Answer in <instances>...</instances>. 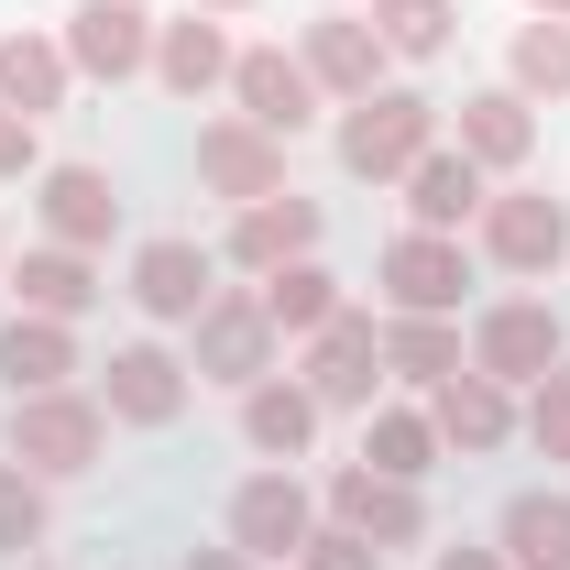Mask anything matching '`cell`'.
Wrapping results in <instances>:
<instances>
[{
    "mask_svg": "<svg viewBox=\"0 0 570 570\" xmlns=\"http://www.w3.org/2000/svg\"><path fill=\"white\" fill-rule=\"evenodd\" d=\"M99 439H110V406L99 395H11V461L33 472V483H77L88 461H99Z\"/></svg>",
    "mask_w": 570,
    "mask_h": 570,
    "instance_id": "6da1fadb",
    "label": "cell"
},
{
    "mask_svg": "<svg viewBox=\"0 0 570 570\" xmlns=\"http://www.w3.org/2000/svg\"><path fill=\"white\" fill-rule=\"evenodd\" d=\"M428 142H439V99H417V88H373V99H352V121H341V165L352 176H406Z\"/></svg>",
    "mask_w": 570,
    "mask_h": 570,
    "instance_id": "7a4b0ae2",
    "label": "cell"
},
{
    "mask_svg": "<svg viewBox=\"0 0 570 570\" xmlns=\"http://www.w3.org/2000/svg\"><path fill=\"white\" fill-rule=\"evenodd\" d=\"M187 330H198V384H242V395H253V384L275 373V318H264L253 285H219Z\"/></svg>",
    "mask_w": 570,
    "mask_h": 570,
    "instance_id": "3957f363",
    "label": "cell"
},
{
    "mask_svg": "<svg viewBox=\"0 0 570 570\" xmlns=\"http://www.w3.org/2000/svg\"><path fill=\"white\" fill-rule=\"evenodd\" d=\"M570 362V330L549 296H504L483 307V330H472V373H494V384H538V373H560Z\"/></svg>",
    "mask_w": 570,
    "mask_h": 570,
    "instance_id": "277c9868",
    "label": "cell"
},
{
    "mask_svg": "<svg viewBox=\"0 0 570 570\" xmlns=\"http://www.w3.org/2000/svg\"><path fill=\"white\" fill-rule=\"evenodd\" d=\"M318 538V494L296 483V472H253L242 494H230V549L242 560H296Z\"/></svg>",
    "mask_w": 570,
    "mask_h": 570,
    "instance_id": "5b68a950",
    "label": "cell"
},
{
    "mask_svg": "<svg viewBox=\"0 0 570 570\" xmlns=\"http://www.w3.org/2000/svg\"><path fill=\"white\" fill-rule=\"evenodd\" d=\"M230 99H242L253 132H275V142H296L318 121V77L296 67L285 45H242V56H230Z\"/></svg>",
    "mask_w": 570,
    "mask_h": 570,
    "instance_id": "8992f818",
    "label": "cell"
},
{
    "mask_svg": "<svg viewBox=\"0 0 570 570\" xmlns=\"http://www.w3.org/2000/svg\"><path fill=\"white\" fill-rule=\"evenodd\" d=\"M56 45H67V67L99 77V88H121V77L154 67V22H142V0H77Z\"/></svg>",
    "mask_w": 570,
    "mask_h": 570,
    "instance_id": "52a82bcc",
    "label": "cell"
},
{
    "mask_svg": "<svg viewBox=\"0 0 570 570\" xmlns=\"http://www.w3.org/2000/svg\"><path fill=\"white\" fill-rule=\"evenodd\" d=\"M483 253H494L504 275H549L570 253V209L549 187H504V198H483Z\"/></svg>",
    "mask_w": 570,
    "mask_h": 570,
    "instance_id": "ba28073f",
    "label": "cell"
},
{
    "mask_svg": "<svg viewBox=\"0 0 570 570\" xmlns=\"http://www.w3.org/2000/svg\"><path fill=\"white\" fill-rule=\"evenodd\" d=\"M461 285H472V264H461L450 230H406V242H384V296H395V318H450Z\"/></svg>",
    "mask_w": 570,
    "mask_h": 570,
    "instance_id": "9c48e42d",
    "label": "cell"
},
{
    "mask_svg": "<svg viewBox=\"0 0 570 570\" xmlns=\"http://www.w3.org/2000/svg\"><path fill=\"white\" fill-rule=\"evenodd\" d=\"M296 67L318 77V99H373V88H384V33H373L362 11H318L307 45H296Z\"/></svg>",
    "mask_w": 570,
    "mask_h": 570,
    "instance_id": "30bf717a",
    "label": "cell"
},
{
    "mask_svg": "<svg viewBox=\"0 0 570 570\" xmlns=\"http://www.w3.org/2000/svg\"><path fill=\"white\" fill-rule=\"evenodd\" d=\"M373 384H384V330L373 318H330V330H307V395L318 406H373Z\"/></svg>",
    "mask_w": 570,
    "mask_h": 570,
    "instance_id": "8fae6325",
    "label": "cell"
},
{
    "mask_svg": "<svg viewBox=\"0 0 570 570\" xmlns=\"http://www.w3.org/2000/svg\"><path fill=\"white\" fill-rule=\"evenodd\" d=\"M198 187L242 198V209H253V198H285V142L253 132V121L230 110V121H209V132H198Z\"/></svg>",
    "mask_w": 570,
    "mask_h": 570,
    "instance_id": "7c38bea8",
    "label": "cell"
},
{
    "mask_svg": "<svg viewBox=\"0 0 570 570\" xmlns=\"http://www.w3.org/2000/svg\"><path fill=\"white\" fill-rule=\"evenodd\" d=\"M330 527H352V538H373V549H417L428 538V504L417 483H384V472H330Z\"/></svg>",
    "mask_w": 570,
    "mask_h": 570,
    "instance_id": "4fadbf2b",
    "label": "cell"
},
{
    "mask_svg": "<svg viewBox=\"0 0 570 570\" xmlns=\"http://www.w3.org/2000/svg\"><path fill=\"white\" fill-rule=\"evenodd\" d=\"M99 406H110L121 428H176V417H187V362L154 352V341L110 352V373H99Z\"/></svg>",
    "mask_w": 570,
    "mask_h": 570,
    "instance_id": "5bb4252c",
    "label": "cell"
},
{
    "mask_svg": "<svg viewBox=\"0 0 570 570\" xmlns=\"http://www.w3.org/2000/svg\"><path fill=\"white\" fill-rule=\"evenodd\" d=\"M428 428H439V450H472V461H483V450L515 439V395H504L494 373H472V362H461L450 384H428Z\"/></svg>",
    "mask_w": 570,
    "mask_h": 570,
    "instance_id": "9a60e30c",
    "label": "cell"
},
{
    "mask_svg": "<svg viewBox=\"0 0 570 570\" xmlns=\"http://www.w3.org/2000/svg\"><path fill=\"white\" fill-rule=\"evenodd\" d=\"M45 230H56L67 253H99V242L121 230V187H110L99 165H45Z\"/></svg>",
    "mask_w": 570,
    "mask_h": 570,
    "instance_id": "2e32d148",
    "label": "cell"
},
{
    "mask_svg": "<svg viewBox=\"0 0 570 570\" xmlns=\"http://www.w3.org/2000/svg\"><path fill=\"white\" fill-rule=\"evenodd\" d=\"M406 209H417V230H461V219H483V165H472L461 142H428L417 165H406Z\"/></svg>",
    "mask_w": 570,
    "mask_h": 570,
    "instance_id": "e0dca14e",
    "label": "cell"
},
{
    "mask_svg": "<svg viewBox=\"0 0 570 570\" xmlns=\"http://www.w3.org/2000/svg\"><path fill=\"white\" fill-rule=\"evenodd\" d=\"M296 253H318V209H307L296 187H285V198H253V209L230 219V264H242V275H275Z\"/></svg>",
    "mask_w": 570,
    "mask_h": 570,
    "instance_id": "ac0fdd59",
    "label": "cell"
},
{
    "mask_svg": "<svg viewBox=\"0 0 570 570\" xmlns=\"http://www.w3.org/2000/svg\"><path fill=\"white\" fill-rule=\"evenodd\" d=\"M219 285H209V253L198 242H142L132 253V307L142 318H198Z\"/></svg>",
    "mask_w": 570,
    "mask_h": 570,
    "instance_id": "d6986e66",
    "label": "cell"
},
{
    "mask_svg": "<svg viewBox=\"0 0 570 570\" xmlns=\"http://www.w3.org/2000/svg\"><path fill=\"white\" fill-rule=\"evenodd\" d=\"M461 154H472L483 176H515V165L538 154V110H527L515 88H472V99H461Z\"/></svg>",
    "mask_w": 570,
    "mask_h": 570,
    "instance_id": "ffe728a7",
    "label": "cell"
},
{
    "mask_svg": "<svg viewBox=\"0 0 570 570\" xmlns=\"http://www.w3.org/2000/svg\"><path fill=\"white\" fill-rule=\"evenodd\" d=\"M154 77H165L176 99H209V88H230V33H219L209 11H187V22H154Z\"/></svg>",
    "mask_w": 570,
    "mask_h": 570,
    "instance_id": "44dd1931",
    "label": "cell"
},
{
    "mask_svg": "<svg viewBox=\"0 0 570 570\" xmlns=\"http://www.w3.org/2000/svg\"><path fill=\"white\" fill-rule=\"evenodd\" d=\"M67 45L56 33H0V110H22V121H45V110H67Z\"/></svg>",
    "mask_w": 570,
    "mask_h": 570,
    "instance_id": "7402d4cb",
    "label": "cell"
},
{
    "mask_svg": "<svg viewBox=\"0 0 570 570\" xmlns=\"http://www.w3.org/2000/svg\"><path fill=\"white\" fill-rule=\"evenodd\" d=\"M67 373H77L67 318H11V330H0V384H11V395H56Z\"/></svg>",
    "mask_w": 570,
    "mask_h": 570,
    "instance_id": "603a6c76",
    "label": "cell"
},
{
    "mask_svg": "<svg viewBox=\"0 0 570 570\" xmlns=\"http://www.w3.org/2000/svg\"><path fill=\"white\" fill-rule=\"evenodd\" d=\"M11 296H22V318H77V307L99 296V275H88V253L45 242V253H22V264H11Z\"/></svg>",
    "mask_w": 570,
    "mask_h": 570,
    "instance_id": "cb8c5ba5",
    "label": "cell"
},
{
    "mask_svg": "<svg viewBox=\"0 0 570 570\" xmlns=\"http://www.w3.org/2000/svg\"><path fill=\"white\" fill-rule=\"evenodd\" d=\"M242 439H253L264 461H296V450L318 439V395H307V384H275V373H264V384L242 395Z\"/></svg>",
    "mask_w": 570,
    "mask_h": 570,
    "instance_id": "d4e9b609",
    "label": "cell"
},
{
    "mask_svg": "<svg viewBox=\"0 0 570 570\" xmlns=\"http://www.w3.org/2000/svg\"><path fill=\"white\" fill-rule=\"evenodd\" d=\"M362 472H384V483H428V472H439V428H428L417 406H373V428H362Z\"/></svg>",
    "mask_w": 570,
    "mask_h": 570,
    "instance_id": "484cf974",
    "label": "cell"
},
{
    "mask_svg": "<svg viewBox=\"0 0 570 570\" xmlns=\"http://www.w3.org/2000/svg\"><path fill=\"white\" fill-rule=\"evenodd\" d=\"M253 296H264L275 341H285V330H330V318H341V275H330V264H307V253H296V264H275Z\"/></svg>",
    "mask_w": 570,
    "mask_h": 570,
    "instance_id": "4316f807",
    "label": "cell"
},
{
    "mask_svg": "<svg viewBox=\"0 0 570 570\" xmlns=\"http://www.w3.org/2000/svg\"><path fill=\"white\" fill-rule=\"evenodd\" d=\"M504 570H570V494L504 504Z\"/></svg>",
    "mask_w": 570,
    "mask_h": 570,
    "instance_id": "83f0119b",
    "label": "cell"
},
{
    "mask_svg": "<svg viewBox=\"0 0 570 570\" xmlns=\"http://www.w3.org/2000/svg\"><path fill=\"white\" fill-rule=\"evenodd\" d=\"M384 373L450 384V373H461V330H450V318H395V330H384Z\"/></svg>",
    "mask_w": 570,
    "mask_h": 570,
    "instance_id": "f1b7e54d",
    "label": "cell"
},
{
    "mask_svg": "<svg viewBox=\"0 0 570 570\" xmlns=\"http://www.w3.org/2000/svg\"><path fill=\"white\" fill-rule=\"evenodd\" d=\"M450 22H461V0H373V33H384V56H406V67H428V56L450 45Z\"/></svg>",
    "mask_w": 570,
    "mask_h": 570,
    "instance_id": "f546056e",
    "label": "cell"
},
{
    "mask_svg": "<svg viewBox=\"0 0 570 570\" xmlns=\"http://www.w3.org/2000/svg\"><path fill=\"white\" fill-rule=\"evenodd\" d=\"M504 67H515V77H504L515 99H570V22H527Z\"/></svg>",
    "mask_w": 570,
    "mask_h": 570,
    "instance_id": "4dcf8cb0",
    "label": "cell"
},
{
    "mask_svg": "<svg viewBox=\"0 0 570 570\" xmlns=\"http://www.w3.org/2000/svg\"><path fill=\"white\" fill-rule=\"evenodd\" d=\"M0 549H11V560L45 549V483H33L22 461H0Z\"/></svg>",
    "mask_w": 570,
    "mask_h": 570,
    "instance_id": "1f68e13d",
    "label": "cell"
},
{
    "mask_svg": "<svg viewBox=\"0 0 570 570\" xmlns=\"http://www.w3.org/2000/svg\"><path fill=\"white\" fill-rule=\"evenodd\" d=\"M527 439H538L549 461H570V362H560V373H538V395H527Z\"/></svg>",
    "mask_w": 570,
    "mask_h": 570,
    "instance_id": "d6a6232c",
    "label": "cell"
},
{
    "mask_svg": "<svg viewBox=\"0 0 570 570\" xmlns=\"http://www.w3.org/2000/svg\"><path fill=\"white\" fill-rule=\"evenodd\" d=\"M296 570H384V549H373V538H352V527H318V538L296 549Z\"/></svg>",
    "mask_w": 570,
    "mask_h": 570,
    "instance_id": "836d02e7",
    "label": "cell"
},
{
    "mask_svg": "<svg viewBox=\"0 0 570 570\" xmlns=\"http://www.w3.org/2000/svg\"><path fill=\"white\" fill-rule=\"evenodd\" d=\"M33 165H45V121L0 110V176H33Z\"/></svg>",
    "mask_w": 570,
    "mask_h": 570,
    "instance_id": "e575fe53",
    "label": "cell"
},
{
    "mask_svg": "<svg viewBox=\"0 0 570 570\" xmlns=\"http://www.w3.org/2000/svg\"><path fill=\"white\" fill-rule=\"evenodd\" d=\"M439 570H504V549H439Z\"/></svg>",
    "mask_w": 570,
    "mask_h": 570,
    "instance_id": "d590c367",
    "label": "cell"
},
{
    "mask_svg": "<svg viewBox=\"0 0 570 570\" xmlns=\"http://www.w3.org/2000/svg\"><path fill=\"white\" fill-rule=\"evenodd\" d=\"M187 570H253L242 549H187Z\"/></svg>",
    "mask_w": 570,
    "mask_h": 570,
    "instance_id": "8d00e7d4",
    "label": "cell"
},
{
    "mask_svg": "<svg viewBox=\"0 0 570 570\" xmlns=\"http://www.w3.org/2000/svg\"><path fill=\"white\" fill-rule=\"evenodd\" d=\"M527 11H538V22H570V0H527Z\"/></svg>",
    "mask_w": 570,
    "mask_h": 570,
    "instance_id": "74e56055",
    "label": "cell"
},
{
    "mask_svg": "<svg viewBox=\"0 0 570 570\" xmlns=\"http://www.w3.org/2000/svg\"><path fill=\"white\" fill-rule=\"evenodd\" d=\"M198 11H253V0H198Z\"/></svg>",
    "mask_w": 570,
    "mask_h": 570,
    "instance_id": "f35d334b",
    "label": "cell"
},
{
    "mask_svg": "<svg viewBox=\"0 0 570 570\" xmlns=\"http://www.w3.org/2000/svg\"><path fill=\"white\" fill-rule=\"evenodd\" d=\"M0 253H11V242H0Z\"/></svg>",
    "mask_w": 570,
    "mask_h": 570,
    "instance_id": "ab89813d",
    "label": "cell"
}]
</instances>
